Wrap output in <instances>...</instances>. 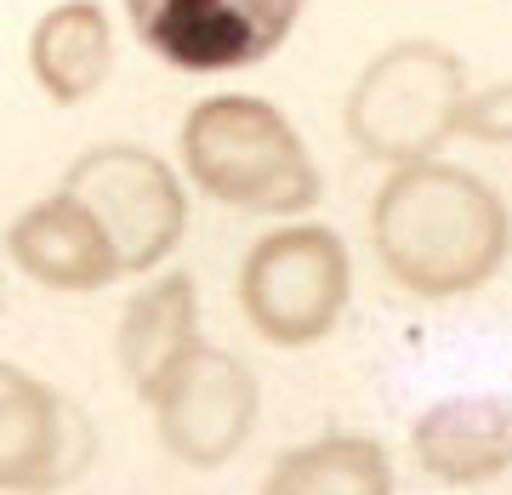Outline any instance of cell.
I'll return each instance as SVG.
<instances>
[{
	"instance_id": "1",
	"label": "cell",
	"mask_w": 512,
	"mask_h": 495,
	"mask_svg": "<svg viewBox=\"0 0 512 495\" xmlns=\"http://www.w3.org/2000/svg\"><path fill=\"white\" fill-rule=\"evenodd\" d=\"M370 239L387 279L416 296H467L507 262L512 211L484 177L450 160L387 165V183L370 205Z\"/></svg>"
},
{
	"instance_id": "2",
	"label": "cell",
	"mask_w": 512,
	"mask_h": 495,
	"mask_svg": "<svg viewBox=\"0 0 512 495\" xmlns=\"http://www.w3.org/2000/svg\"><path fill=\"white\" fill-rule=\"evenodd\" d=\"M183 165L205 200L251 217H302L319 205V165L274 103L245 92L205 97L183 120Z\"/></svg>"
},
{
	"instance_id": "3",
	"label": "cell",
	"mask_w": 512,
	"mask_h": 495,
	"mask_svg": "<svg viewBox=\"0 0 512 495\" xmlns=\"http://www.w3.org/2000/svg\"><path fill=\"white\" fill-rule=\"evenodd\" d=\"M467 97V63L439 40H399L359 69L342 109L353 148L376 165L433 160L456 137V109Z\"/></svg>"
},
{
	"instance_id": "4",
	"label": "cell",
	"mask_w": 512,
	"mask_h": 495,
	"mask_svg": "<svg viewBox=\"0 0 512 495\" xmlns=\"http://www.w3.org/2000/svg\"><path fill=\"white\" fill-rule=\"evenodd\" d=\"M353 291L348 245L325 222H285L245 251L239 268V308L251 330L274 348L325 342Z\"/></svg>"
},
{
	"instance_id": "5",
	"label": "cell",
	"mask_w": 512,
	"mask_h": 495,
	"mask_svg": "<svg viewBox=\"0 0 512 495\" xmlns=\"http://www.w3.org/2000/svg\"><path fill=\"white\" fill-rule=\"evenodd\" d=\"M63 194L86 205L109 234L120 274H154L188 228V194L177 171L137 143H103L63 171Z\"/></svg>"
},
{
	"instance_id": "6",
	"label": "cell",
	"mask_w": 512,
	"mask_h": 495,
	"mask_svg": "<svg viewBox=\"0 0 512 495\" xmlns=\"http://www.w3.org/2000/svg\"><path fill=\"white\" fill-rule=\"evenodd\" d=\"M143 404L154 416V439H160L165 456L194 467V473H217L251 439L256 410H262V382L239 353L211 348L200 336L148 387Z\"/></svg>"
},
{
	"instance_id": "7",
	"label": "cell",
	"mask_w": 512,
	"mask_h": 495,
	"mask_svg": "<svg viewBox=\"0 0 512 495\" xmlns=\"http://www.w3.org/2000/svg\"><path fill=\"white\" fill-rule=\"evenodd\" d=\"M308 0H126L143 52L183 74L251 69L291 40Z\"/></svg>"
},
{
	"instance_id": "8",
	"label": "cell",
	"mask_w": 512,
	"mask_h": 495,
	"mask_svg": "<svg viewBox=\"0 0 512 495\" xmlns=\"http://www.w3.org/2000/svg\"><path fill=\"white\" fill-rule=\"evenodd\" d=\"M92 461V416L0 359V490H63L92 473Z\"/></svg>"
},
{
	"instance_id": "9",
	"label": "cell",
	"mask_w": 512,
	"mask_h": 495,
	"mask_svg": "<svg viewBox=\"0 0 512 495\" xmlns=\"http://www.w3.org/2000/svg\"><path fill=\"white\" fill-rule=\"evenodd\" d=\"M410 456L433 484L473 490L512 473V393H456L421 410Z\"/></svg>"
},
{
	"instance_id": "10",
	"label": "cell",
	"mask_w": 512,
	"mask_h": 495,
	"mask_svg": "<svg viewBox=\"0 0 512 495\" xmlns=\"http://www.w3.org/2000/svg\"><path fill=\"white\" fill-rule=\"evenodd\" d=\"M6 251L46 291H103V285L120 279V257H114L109 234L63 188H57L52 200H35L29 211L12 217Z\"/></svg>"
},
{
	"instance_id": "11",
	"label": "cell",
	"mask_w": 512,
	"mask_h": 495,
	"mask_svg": "<svg viewBox=\"0 0 512 495\" xmlns=\"http://www.w3.org/2000/svg\"><path fill=\"white\" fill-rule=\"evenodd\" d=\"M29 74L57 109H80L114 74V23L97 0H57L29 29Z\"/></svg>"
},
{
	"instance_id": "12",
	"label": "cell",
	"mask_w": 512,
	"mask_h": 495,
	"mask_svg": "<svg viewBox=\"0 0 512 495\" xmlns=\"http://www.w3.org/2000/svg\"><path fill=\"white\" fill-rule=\"evenodd\" d=\"M194 342H200V291L188 274H165L126 302L120 330H114V359L131 393L143 399Z\"/></svg>"
},
{
	"instance_id": "13",
	"label": "cell",
	"mask_w": 512,
	"mask_h": 495,
	"mask_svg": "<svg viewBox=\"0 0 512 495\" xmlns=\"http://www.w3.org/2000/svg\"><path fill=\"white\" fill-rule=\"evenodd\" d=\"M268 495H393V461L365 433H325L291 444L262 484Z\"/></svg>"
},
{
	"instance_id": "14",
	"label": "cell",
	"mask_w": 512,
	"mask_h": 495,
	"mask_svg": "<svg viewBox=\"0 0 512 495\" xmlns=\"http://www.w3.org/2000/svg\"><path fill=\"white\" fill-rule=\"evenodd\" d=\"M456 131L473 143L512 148V80H495L484 92H467L456 109Z\"/></svg>"
}]
</instances>
